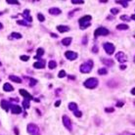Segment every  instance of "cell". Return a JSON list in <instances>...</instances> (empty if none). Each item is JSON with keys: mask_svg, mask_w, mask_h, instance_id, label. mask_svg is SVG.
Segmentation results:
<instances>
[{"mask_svg": "<svg viewBox=\"0 0 135 135\" xmlns=\"http://www.w3.org/2000/svg\"><path fill=\"white\" fill-rule=\"evenodd\" d=\"M98 79L95 78V77H90L88 79H86L85 81H84V86L86 87V88H88V89H94V88H96L97 86H98Z\"/></svg>", "mask_w": 135, "mask_h": 135, "instance_id": "2", "label": "cell"}, {"mask_svg": "<svg viewBox=\"0 0 135 135\" xmlns=\"http://www.w3.org/2000/svg\"><path fill=\"white\" fill-rule=\"evenodd\" d=\"M31 86H33V85H35L36 84V82H37V80H35V79H32V78H31Z\"/></svg>", "mask_w": 135, "mask_h": 135, "instance_id": "38", "label": "cell"}, {"mask_svg": "<svg viewBox=\"0 0 135 135\" xmlns=\"http://www.w3.org/2000/svg\"><path fill=\"white\" fill-rule=\"evenodd\" d=\"M20 59H21L22 61H24V62H26V61L29 60V57H28V56H26V55H23V56L20 57Z\"/></svg>", "mask_w": 135, "mask_h": 135, "instance_id": "36", "label": "cell"}, {"mask_svg": "<svg viewBox=\"0 0 135 135\" xmlns=\"http://www.w3.org/2000/svg\"><path fill=\"white\" fill-rule=\"evenodd\" d=\"M73 114H74V116H77V117H80V116H82V113H81L80 111H77V112H74Z\"/></svg>", "mask_w": 135, "mask_h": 135, "instance_id": "37", "label": "cell"}, {"mask_svg": "<svg viewBox=\"0 0 135 135\" xmlns=\"http://www.w3.org/2000/svg\"><path fill=\"white\" fill-rule=\"evenodd\" d=\"M92 68H93V61L88 60V61H86L85 63H83L79 67V71H81L82 73H88V72L91 71Z\"/></svg>", "mask_w": 135, "mask_h": 135, "instance_id": "1", "label": "cell"}, {"mask_svg": "<svg viewBox=\"0 0 135 135\" xmlns=\"http://www.w3.org/2000/svg\"><path fill=\"white\" fill-rule=\"evenodd\" d=\"M125 68H126V67H125L124 65H122V66H121V70H125Z\"/></svg>", "mask_w": 135, "mask_h": 135, "instance_id": "46", "label": "cell"}, {"mask_svg": "<svg viewBox=\"0 0 135 135\" xmlns=\"http://www.w3.org/2000/svg\"><path fill=\"white\" fill-rule=\"evenodd\" d=\"M102 63L104 65H106V66H108V67H111V66H113L114 65V61L113 60H111V59H102Z\"/></svg>", "mask_w": 135, "mask_h": 135, "instance_id": "20", "label": "cell"}, {"mask_svg": "<svg viewBox=\"0 0 135 135\" xmlns=\"http://www.w3.org/2000/svg\"><path fill=\"white\" fill-rule=\"evenodd\" d=\"M91 16L89 15H86V16H83L82 18H80L78 23H79V26H80V28L81 29H85L87 26H90V21H91Z\"/></svg>", "mask_w": 135, "mask_h": 135, "instance_id": "3", "label": "cell"}, {"mask_svg": "<svg viewBox=\"0 0 135 135\" xmlns=\"http://www.w3.org/2000/svg\"><path fill=\"white\" fill-rule=\"evenodd\" d=\"M8 4H15V5H20L19 1H15V0H7Z\"/></svg>", "mask_w": 135, "mask_h": 135, "instance_id": "33", "label": "cell"}, {"mask_svg": "<svg viewBox=\"0 0 135 135\" xmlns=\"http://www.w3.org/2000/svg\"><path fill=\"white\" fill-rule=\"evenodd\" d=\"M37 19H38V21H40V22H44L45 21V17L42 15V14H37Z\"/></svg>", "mask_w": 135, "mask_h": 135, "instance_id": "32", "label": "cell"}, {"mask_svg": "<svg viewBox=\"0 0 135 135\" xmlns=\"http://www.w3.org/2000/svg\"><path fill=\"white\" fill-rule=\"evenodd\" d=\"M17 24H18V25H21V26H31V25H29L28 23H26V21H24V20H20V21H17Z\"/></svg>", "mask_w": 135, "mask_h": 135, "instance_id": "25", "label": "cell"}, {"mask_svg": "<svg viewBox=\"0 0 135 135\" xmlns=\"http://www.w3.org/2000/svg\"><path fill=\"white\" fill-rule=\"evenodd\" d=\"M131 94H132V95H135V87L131 89Z\"/></svg>", "mask_w": 135, "mask_h": 135, "instance_id": "45", "label": "cell"}, {"mask_svg": "<svg viewBox=\"0 0 135 135\" xmlns=\"http://www.w3.org/2000/svg\"><path fill=\"white\" fill-rule=\"evenodd\" d=\"M116 3H118V4H122V7H124V8H126V7L128 6V2L127 1H116Z\"/></svg>", "mask_w": 135, "mask_h": 135, "instance_id": "29", "label": "cell"}, {"mask_svg": "<svg viewBox=\"0 0 135 135\" xmlns=\"http://www.w3.org/2000/svg\"><path fill=\"white\" fill-rule=\"evenodd\" d=\"M23 107H24L25 109H28V108L31 107V105H29V100L25 99V100H24V102H23Z\"/></svg>", "mask_w": 135, "mask_h": 135, "instance_id": "26", "label": "cell"}, {"mask_svg": "<svg viewBox=\"0 0 135 135\" xmlns=\"http://www.w3.org/2000/svg\"><path fill=\"white\" fill-rule=\"evenodd\" d=\"M98 73L101 74V76H104V74H107V73H108V71H107V69H105V68H101V69H99Z\"/></svg>", "mask_w": 135, "mask_h": 135, "instance_id": "27", "label": "cell"}, {"mask_svg": "<svg viewBox=\"0 0 135 135\" xmlns=\"http://www.w3.org/2000/svg\"><path fill=\"white\" fill-rule=\"evenodd\" d=\"M60 105H61V101H60V100H58V101L55 103V107H59Z\"/></svg>", "mask_w": 135, "mask_h": 135, "instance_id": "41", "label": "cell"}, {"mask_svg": "<svg viewBox=\"0 0 135 135\" xmlns=\"http://www.w3.org/2000/svg\"><path fill=\"white\" fill-rule=\"evenodd\" d=\"M3 90L6 91V92H11V91H13L14 90V87L10 83L6 82V83L3 85Z\"/></svg>", "mask_w": 135, "mask_h": 135, "instance_id": "18", "label": "cell"}, {"mask_svg": "<svg viewBox=\"0 0 135 135\" xmlns=\"http://www.w3.org/2000/svg\"><path fill=\"white\" fill-rule=\"evenodd\" d=\"M116 28L117 29H121V31H125V29H128L129 26L125 24H121V25H117L116 26Z\"/></svg>", "mask_w": 135, "mask_h": 135, "instance_id": "23", "label": "cell"}, {"mask_svg": "<svg viewBox=\"0 0 135 135\" xmlns=\"http://www.w3.org/2000/svg\"><path fill=\"white\" fill-rule=\"evenodd\" d=\"M71 40H72L71 37H66L62 40V44L65 45V46H69L71 43Z\"/></svg>", "mask_w": 135, "mask_h": 135, "instance_id": "21", "label": "cell"}, {"mask_svg": "<svg viewBox=\"0 0 135 135\" xmlns=\"http://www.w3.org/2000/svg\"><path fill=\"white\" fill-rule=\"evenodd\" d=\"M116 60H117L119 63H122V64L125 63V62L127 61V58H126V56H125V54H124L123 52H118L116 55Z\"/></svg>", "mask_w": 135, "mask_h": 135, "instance_id": "9", "label": "cell"}, {"mask_svg": "<svg viewBox=\"0 0 135 135\" xmlns=\"http://www.w3.org/2000/svg\"><path fill=\"white\" fill-rule=\"evenodd\" d=\"M14 130H15V134H16V135H19V133H20V132H19V129L17 128V127H15V129H14Z\"/></svg>", "mask_w": 135, "mask_h": 135, "instance_id": "43", "label": "cell"}, {"mask_svg": "<svg viewBox=\"0 0 135 135\" xmlns=\"http://www.w3.org/2000/svg\"><path fill=\"white\" fill-rule=\"evenodd\" d=\"M23 16L26 18V21H27V22H29V23H31V22L32 21V17L29 16V10H27V9L25 10V11H24V13H23Z\"/></svg>", "mask_w": 135, "mask_h": 135, "instance_id": "19", "label": "cell"}, {"mask_svg": "<svg viewBox=\"0 0 135 135\" xmlns=\"http://www.w3.org/2000/svg\"><path fill=\"white\" fill-rule=\"evenodd\" d=\"M133 135H135V134H133Z\"/></svg>", "mask_w": 135, "mask_h": 135, "instance_id": "50", "label": "cell"}, {"mask_svg": "<svg viewBox=\"0 0 135 135\" xmlns=\"http://www.w3.org/2000/svg\"><path fill=\"white\" fill-rule=\"evenodd\" d=\"M111 13L113 14V15H116V14L119 13V9H117V8H112L111 9Z\"/></svg>", "mask_w": 135, "mask_h": 135, "instance_id": "30", "label": "cell"}, {"mask_svg": "<svg viewBox=\"0 0 135 135\" xmlns=\"http://www.w3.org/2000/svg\"><path fill=\"white\" fill-rule=\"evenodd\" d=\"M65 56L66 58L70 61H73L77 58V52H73V51H67L65 53Z\"/></svg>", "mask_w": 135, "mask_h": 135, "instance_id": "8", "label": "cell"}, {"mask_svg": "<svg viewBox=\"0 0 135 135\" xmlns=\"http://www.w3.org/2000/svg\"><path fill=\"white\" fill-rule=\"evenodd\" d=\"M10 108H11V112H12V114L18 115V114H21V113H22V108L20 107L19 105H11V106H10Z\"/></svg>", "mask_w": 135, "mask_h": 135, "instance_id": "10", "label": "cell"}, {"mask_svg": "<svg viewBox=\"0 0 135 135\" xmlns=\"http://www.w3.org/2000/svg\"><path fill=\"white\" fill-rule=\"evenodd\" d=\"M9 78H10V80H12V81L16 82V83H22V79L19 77H17V76L11 74V76H9Z\"/></svg>", "mask_w": 135, "mask_h": 135, "instance_id": "17", "label": "cell"}, {"mask_svg": "<svg viewBox=\"0 0 135 135\" xmlns=\"http://www.w3.org/2000/svg\"><path fill=\"white\" fill-rule=\"evenodd\" d=\"M0 65H1V64H0Z\"/></svg>", "mask_w": 135, "mask_h": 135, "instance_id": "51", "label": "cell"}, {"mask_svg": "<svg viewBox=\"0 0 135 135\" xmlns=\"http://www.w3.org/2000/svg\"><path fill=\"white\" fill-rule=\"evenodd\" d=\"M44 54V50H43V48H38L37 49V56L35 57V58L37 59V58H39L40 56H42Z\"/></svg>", "mask_w": 135, "mask_h": 135, "instance_id": "28", "label": "cell"}, {"mask_svg": "<svg viewBox=\"0 0 135 135\" xmlns=\"http://www.w3.org/2000/svg\"><path fill=\"white\" fill-rule=\"evenodd\" d=\"M19 91H20V94H21L22 96L25 97L26 99H27V100H29V101H31V100H32V99H33V97H32V95H31V94H29V93H28V92L26 91V90H25V89H20Z\"/></svg>", "mask_w": 135, "mask_h": 135, "instance_id": "11", "label": "cell"}, {"mask_svg": "<svg viewBox=\"0 0 135 135\" xmlns=\"http://www.w3.org/2000/svg\"><path fill=\"white\" fill-rule=\"evenodd\" d=\"M83 44H86V35L84 36V38H83Z\"/></svg>", "mask_w": 135, "mask_h": 135, "instance_id": "47", "label": "cell"}, {"mask_svg": "<svg viewBox=\"0 0 135 135\" xmlns=\"http://www.w3.org/2000/svg\"><path fill=\"white\" fill-rule=\"evenodd\" d=\"M10 106H11V104L9 103V102H7V101H5V100H2V101H1V107H2V109L5 110L6 112L9 111Z\"/></svg>", "mask_w": 135, "mask_h": 135, "instance_id": "13", "label": "cell"}, {"mask_svg": "<svg viewBox=\"0 0 135 135\" xmlns=\"http://www.w3.org/2000/svg\"><path fill=\"white\" fill-rule=\"evenodd\" d=\"M69 110L71 111V112H77L78 111V107H77V104L74 103V102H71V103L69 104Z\"/></svg>", "mask_w": 135, "mask_h": 135, "instance_id": "16", "label": "cell"}, {"mask_svg": "<svg viewBox=\"0 0 135 135\" xmlns=\"http://www.w3.org/2000/svg\"><path fill=\"white\" fill-rule=\"evenodd\" d=\"M57 29H58L59 32H70V27L68 26H57Z\"/></svg>", "mask_w": 135, "mask_h": 135, "instance_id": "15", "label": "cell"}, {"mask_svg": "<svg viewBox=\"0 0 135 135\" xmlns=\"http://www.w3.org/2000/svg\"><path fill=\"white\" fill-rule=\"evenodd\" d=\"M61 13H62V11H61L59 8H50V9H49V14L54 15V16L60 15Z\"/></svg>", "mask_w": 135, "mask_h": 135, "instance_id": "14", "label": "cell"}, {"mask_svg": "<svg viewBox=\"0 0 135 135\" xmlns=\"http://www.w3.org/2000/svg\"><path fill=\"white\" fill-rule=\"evenodd\" d=\"M92 51H93V53H97V52H98V47L94 46V47H93V49H92Z\"/></svg>", "mask_w": 135, "mask_h": 135, "instance_id": "40", "label": "cell"}, {"mask_svg": "<svg viewBox=\"0 0 135 135\" xmlns=\"http://www.w3.org/2000/svg\"><path fill=\"white\" fill-rule=\"evenodd\" d=\"M45 67V61H38V62H35L33 64V68L35 69H43Z\"/></svg>", "mask_w": 135, "mask_h": 135, "instance_id": "12", "label": "cell"}, {"mask_svg": "<svg viewBox=\"0 0 135 135\" xmlns=\"http://www.w3.org/2000/svg\"><path fill=\"white\" fill-rule=\"evenodd\" d=\"M67 76V73H66V71H64V70H62V71H59V74H58V77H60V78H62V77H64Z\"/></svg>", "mask_w": 135, "mask_h": 135, "instance_id": "31", "label": "cell"}, {"mask_svg": "<svg viewBox=\"0 0 135 135\" xmlns=\"http://www.w3.org/2000/svg\"><path fill=\"white\" fill-rule=\"evenodd\" d=\"M2 28H3V25L0 23V29H2Z\"/></svg>", "mask_w": 135, "mask_h": 135, "instance_id": "49", "label": "cell"}, {"mask_svg": "<svg viewBox=\"0 0 135 135\" xmlns=\"http://www.w3.org/2000/svg\"><path fill=\"white\" fill-rule=\"evenodd\" d=\"M23 37L21 33H18V32H12L11 33V38H15V39H21Z\"/></svg>", "mask_w": 135, "mask_h": 135, "instance_id": "24", "label": "cell"}, {"mask_svg": "<svg viewBox=\"0 0 135 135\" xmlns=\"http://www.w3.org/2000/svg\"><path fill=\"white\" fill-rule=\"evenodd\" d=\"M51 36H52V37H54V38L58 37V35H57V34H55V33H51Z\"/></svg>", "mask_w": 135, "mask_h": 135, "instance_id": "44", "label": "cell"}, {"mask_svg": "<svg viewBox=\"0 0 135 135\" xmlns=\"http://www.w3.org/2000/svg\"><path fill=\"white\" fill-rule=\"evenodd\" d=\"M130 19H132V20H134V21H135V14H134V15H132V16H131V18H130Z\"/></svg>", "mask_w": 135, "mask_h": 135, "instance_id": "48", "label": "cell"}, {"mask_svg": "<svg viewBox=\"0 0 135 135\" xmlns=\"http://www.w3.org/2000/svg\"><path fill=\"white\" fill-rule=\"evenodd\" d=\"M121 20L122 21H127V22H129L130 18H129L128 16H126V15H122V16H121Z\"/></svg>", "mask_w": 135, "mask_h": 135, "instance_id": "35", "label": "cell"}, {"mask_svg": "<svg viewBox=\"0 0 135 135\" xmlns=\"http://www.w3.org/2000/svg\"><path fill=\"white\" fill-rule=\"evenodd\" d=\"M71 3L72 4H83L84 1L83 0H71Z\"/></svg>", "mask_w": 135, "mask_h": 135, "instance_id": "34", "label": "cell"}, {"mask_svg": "<svg viewBox=\"0 0 135 135\" xmlns=\"http://www.w3.org/2000/svg\"><path fill=\"white\" fill-rule=\"evenodd\" d=\"M62 119H63V124H64L65 127L68 129L69 131H71L72 127H71V118H70V117H69L68 116L64 115V116H63V117H62Z\"/></svg>", "mask_w": 135, "mask_h": 135, "instance_id": "6", "label": "cell"}, {"mask_svg": "<svg viewBox=\"0 0 135 135\" xmlns=\"http://www.w3.org/2000/svg\"><path fill=\"white\" fill-rule=\"evenodd\" d=\"M109 33L110 32L108 28H106V27H98L94 32V35H95V37H97V36H100V35H108Z\"/></svg>", "mask_w": 135, "mask_h": 135, "instance_id": "7", "label": "cell"}, {"mask_svg": "<svg viewBox=\"0 0 135 135\" xmlns=\"http://www.w3.org/2000/svg\"><path fill=\"white\" fill-rule=\"evenodd\" d=\"M105 111H106L107 113H113V112H114V108H106Z\"/></svg>", "mask_w": 135, "mask_h": 135, "instance_id": "39", "label": "cell"}, {"mask_svg": "<svg viewBox=\"0 0 135 135\" xmlns=\"http://www.w3.org/2000/svg\"><path fill=\"white\" fill-rule=\"evenodd\" d=\"M103 47L108 55H113L114 52H115V49H116L115 45L113 44V43H111V42H105L103 44Z\"/></svg>", "mask_w": 135, "mask_h": 135, "instance_id": "5", "label": "cell"}, {"mask_svg": "<svg viewBox=\"0 0 135 135\" xmlns=\"http://www.w3.org/2000/svg\"><path fill=\"white\" fill-rule=\"evenodd\" d=\"M123 106V102H118V103H116V107H122Z\"/></svg>", "mask_w": 135, "mask_h": 135, "instance_id": "42", "label": "cell"}, {"mask_svg": "<svg viewBox=\"0 0 135 135\" xmlns=\"http://www.w3.org/2000/svg\"><path fill=\"white\" fill-rule=\"evenodd\" d=\"M48 67H49V69H51V70H54L55 68H57V63H56V61H54V60L49 61Z\"/></svg>", "mask_w": 135, "mask_h": 135, "instance_id": "22", "label": "cell"}, {"mask_svg": "<svg viewBox=\"0 0 135 135\" xmlns=\"http://www.w3.org/2000/svg\"><path fill=\"white\" fill-rule=\"evenodd\" d=\"M26 130H27L28 134L31 135H41L39 127L34 123H28L27 127H26Z\"/></svg>", "mask_w": 135, "mask_h": 135, "instance_id": "4", "label": "cell"}]
</instances>
